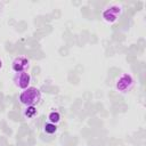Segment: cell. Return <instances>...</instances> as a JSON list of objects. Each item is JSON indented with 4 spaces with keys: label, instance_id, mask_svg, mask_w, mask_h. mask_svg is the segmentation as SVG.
<instances>
[{
    "label": "cell",
    "instance_id": "6da1fadb",
    "mask_svg": "<svg viewBox=\"0 0 146 146\" xmlns=\"http://www.w3.org/2000/svg\"><path fill=\"white\" fill-rule=\"evenodd\" d=\"M40 99H41V92L39 89L34 87H29L24 89L19 95V102L26 107L36 105L40 102Z\"/></svg>",
    "mask_w": 146,
    "mask_h": 146
},
{
    "label": "cell",
    "instance_id": "7a4b0ae2",
    "mask_svg": "<svg viewBox=\"0 0 146 146\" xmlns=\"http://www.w3.org/2000/svg\"><path fill=\"white\" fill-rule=\"evenodd\" d=\"M133 87V79L130 74H122L116 81V89L121 92H127Z\"/></svg>",
    "mask_w": 146,
    "mask_h": 146
},
{
    "label": "cell",
    "instance_id": "3957f363",
    "mask_svg": "<svg viewBox=\"0 0 146 146\" xmlns=\"http://www.w3.org/2000/svg\"><path fill=\"white\" fill-rule=\"evenodd\" d=\"M14 81H15V84L21 88V89H26L29 88L30 86V82H31V76L27 72H18L15 74L14 76Z\"/></svg>",
    "mask_w": 146,
    "mask_h": 146
},
{
    "label": "cell",
    "instance_id": "277c9868",
    "mask_svg": "<svg viewBox=\"0 0 146 146\" xmlns=\"http://www.w3.org/2000/svg\"><path fill=\"white\" fill-rule=\"evenodd\" d=\"M30 67V60L25 56H19L16 57L13 62V70L18 73V72H26V70Z\"/></svg>",
    "mask_w": 146,
    "mask_h": 146
},
{
    "label": "cell",
    "instance_id": "5b68a950",
    "mask_svg": "<svg viewBox=\"0 0 146 146\" xmlns=\"http://www.w3.org/2000/svg\"><path fill=\"white\" fill-rule=\"evenodd\" d=\"M120 13H121V7H119V6H111V7H108L107 9L104 10L103 17H104V19L106 22L113 23V22L116 21V18L120 15Z\"/></svg>",
    "mask_w": 146,
    "mask_h": 146
},
{
    "label": "cell",
    "instance_id": "8992f818",
    "mask_svg": "<svg viewBox=\"0 0 146 146\" xmlns=\"http://www.w3.org/2000/svg\"><path fill=\"white\" fill-rule=\"evenodd\" d=\"M43 130H44L46 133L52 135V133H55V132L57 131V127H56V124H54V123H51V122H48V123L44 124Z\"/></svg>",
    "mask_w": 146,
    "mask_h": 146
},
{
    "label": "cell",
    "instance_id": "52a82bcc",
    "mask_svg": "<svg viewBox=\"0 0 146 146\" xmlns=\"http://www.w3.org/2000/svg\"><path fill=\"white\" fill-rule=\"evenodd\" d=\"M48 119H49V122H51V123L56 124V123H58V122L60 121V114H59L58 112L54 111V112H51V113L49 114Z\"/></svg>",
    "mask_w": 146,
    "mask_h": 146
},
{
    "label": "cell",
    "instance_id": "ba28073f",
    "mask_svg": "<svg viewBox=\"0 0 146 146\" xmlns=\"http://www.w3.org/2000/svg\"><path fill=\"white\" fill-rule=\"evenodd\" d=\"M35 114H36V108L34 106H27L26 111L24 112V115L26 117H33Z\"/></svg>",
    "mask_w": 146,
    "mask_h": 146
},
{
    "label": "cell",
    "instance_id": "9c48e42d",
    "mask_svg": "<svg viewBox=\"0 0 146 146\" xmlns=\"http://www.w3.org/2000/svg\"><path fill=\"white\" fill-rule=\"evenodd\" d=\"M2 67V62H1V59H0V68Z\"/></svg>",
    "mask_w": 146,
    "mask_h": 146
}]
</instances>
